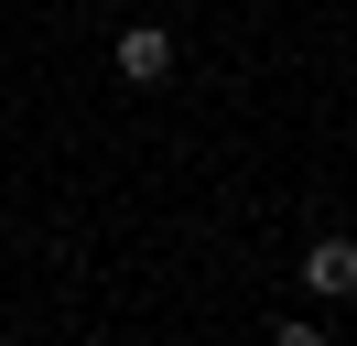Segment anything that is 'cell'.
I'll use <instances>...</instances> for the list:
<instances>
[{
	"mask_svg": "<svg viewBox=\"0 0 357 346\" xmlns=\"http://www.w3.org/2000/svg\"><path fill=\"white\" fill-rule=\"evenodd\" d=\"M119 76L162 86V76H174V33H162V22H130V33H119Z\"/></svg>",
	"mask_w": 357,
	"mask_h": 346,
	"instance_id": "obj_1",
	"label": "cell"
},
{
	"mask_svg": "<svg viewBox=\"0 0 357 346\" xmlns=\"http://www.w3.org/2000/svg\"><path fill=\"white\" fill-rule=\"evenodd\" d=\"M303 281H314L325 303H347V292H357V238H314V249H303Z\"/></svg>",
	"mask_w": 357,
	"mask_h": 346,
	"instance_id": "obj_2",
	"label": "cell"
},
{
	"mask_svg": "<svg viewBox=\"0 0 357 346\" xmlns=\"http://www.w3.org/2000/svg\"><path fill=\"white\" fill-rule=\"evenodd\" d=\"M174 11H195V0H174Z\"/></svg>",
	"mask_w": 357,
	"mask_h": 346,
	"instance_id": "obj_3",
	"label": "cell"
}]
</instances>
